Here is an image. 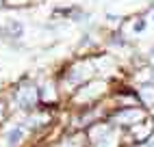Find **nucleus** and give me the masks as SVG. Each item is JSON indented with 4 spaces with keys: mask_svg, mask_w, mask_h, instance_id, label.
<instances>
[{
    "mask_svg": "<svg viewBox=\"0 0 154 147\" xmlns=\"http://www.w3.org/2000/svg\"><path fill=\"white\" fill-rule=\"evenodd\" d=\"M15 100H17V104H20L22 108H28V106H33V104H35V100H37V91L30 89V87H28V89H22V91L15 95Z\"/></svg>",
    "mask_w": 154,
    "mask_h": 147,
    "instance_id": "nucleus-1",
    "label": "nucleus"
},
{
    "mask_svg": "<svg viewBox=\"0 0 154 147\" xmlns=\"http://www.w3.org/2000/svg\"><path fill=\"white\" fill-rule=\"evenodd\" d=\"M152 20H154V13H152Z\"/></svg>",
    "mask_w": 154,
    "mask_h": 147,
    "instance_id": "nucleus-6",
    "label": "nucleus"
},
{
    "mask_svg": "<svg viewBox=\"0 0 154 147\" xmlns=\"http://www.w3.org/2000/svg\"><path fill=\"white\" fill-rule=\"evenodd\" d=\"M0 112H2V108H0Z\"/></svg>",
    "mask_w": 154,
    "mask_h": 147,
    "instance_id": "nucleus-7",
    "label": "nucleus"
},
{
    "mask_svg": "<svg viewBox=\"0 0 154 147\" xmlns=\"http://www.w3.org/2000/svg\"><path fill=\"white\" fill-rule=\"evenodd\" d=\"M143 28H146V22H137L135 24V33H141Z\"/></svg>",
    "mask_w": 154,
    "mask_h": 147,
    "instance_id": "nucleus-4",
    "label": "nucleus"
},
{
    "mask_svg": "<svg viewBox=\"0 0 154 147\" xmlns=\"http://www.w3.org/2000/svg\"><path fill=\"white\" fill-rule=\"evenodd\" d=\"M152 56H154V50H152Z\"/></svg>",
    "mask_w": 154,
    "mask_h": 147,
    "instance_id": "nucleus-5",
    "label": "nucleus"
},
{
    "mask_svg": "<svg viewBox=\"0 0 154 147\" xmlns=\"http://www.w3.org/2000/svg\"><path fill=\"white\" fill-rule=\"evenodd\" d=\"M22 136H24V128H11L9 130V134H7V143H9V147H15V145H20V141H22Z\"/></svg>",
    "mask_w": 154,
    "mask_h": 147,
    "instance_id": "nucleus-2",
    "label": "nucleus"
},
{
    "mask_svg": "<svg viewBox=\"0 0 154 147\" xmlns=\"http://www.w3.org/2000/svg\"><path fill=\"white\" fill-rule=\"evenodd\" d=\"M132 117H141V112L139 110H124V112H119V119L122 121H128V119H132Z\"/></svg>",
    "mask_w": 154,
    "mask_h": 147,
    "instance_id": "nucleus-3",
    "label": "nucleus"
}]
</instances>
